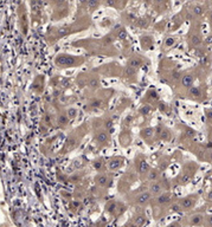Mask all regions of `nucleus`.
Segmentation results:
<instances>
[{
	"label": "nucleus",
	"mask_w": 212,
	"mask_h": 227,
	"mask_svg": "<svg viewBox=\"0 0 212 227\" xmlns=\"http://www.w3.org/2000/svg\"><path fill=\"white\" fill-rule=\"evenodd\" d=\"M77 114H78V111H77V109H75V108H69L68 111H66V116H68L69 120H74V118H76Z\"/></svg>",
	"instance_id": "nucleus-25"
},
{
	"label": "nucleus",
	"mask_w": 212,
	"mask_h": 227,
	"mask_svg": "<svg viewBox=\"0 0 212 227\" xmlns=\"http://www.w3.org/2000/svg\"><path fill=\"white\" fill-rule=\"evenodd\" d=\"M155 136L158 137L159 140H161V141H169L172 134H171L169 129H167L166 127L159 125L157 129H155Z\"/></svg>",
	"instance_id": "nucleus-7"
},
{
	"label": "nucleus",
	"mask_w": 212,
	"mask_h": 227,
	"mask_svg": "<svg viewBox=\"0 0 212 227\" xmlns=\"http://www.w3.org/2000/svg\"><path fill=\"white\" fill-rule=\"evenodd\" d=\"M152 198H153V195L149 191L142 192L135 196V203L139 206H146L152 201Z\"/></svg>",
	"instance_id": "nucleus-5"
},
{
	"label": "nucleus",
	"mask_w": 212,
	"mask_h": 227,
	"mask_svg": "<svg viewBox=\"0 0 212 227\" xmlns=\"http://www.w3.org/2000/svg\"><path fill=\"white\" fill-rule=\"evenodd\" d=\"M86 85H88V86L91 89V90H97V89L100 88V85H101V82H100L99 78L91 77L90 79L88 81V83H86Z\"/></svg>",
	"instance_id": "nucleus-20"
},
{
	"label": "nucleus",
	"mask_w": 212,
	"mask_h": 227,
	"mask_svg": "<svg viewBox=\"0 0 212 227\" xmlns=\"http://www.w3.org/2000/svg\"><path fill=\"white\" fill-rule=\"evenodd\" d=\"M133 221H134V225H136V226H143L147 222V216L144 214H136V215H134Z\"/></svg>",
	"instance_id": "nucleus-19"
},
{
	"label": "nucleus",
	"mask_w": 212,
	"mask_h": 227,
	"mask_svg": "<svg viewBox=\"0 0 212 227\" xmlns=\"http://www.w3.org/2000/svg\"><path fill=\"white\" fill-rule=\"evenodd\" d=\"M198 198L199 195L198 194H190L185 198H181L178 200V202L180 203L182 211H190L192 208H194V206L198 201Z\"/></svg>",
	"instance_id": "nucleus-2"
},
{
	"label": "nucleus",
	"mask_w": 212,
	"mask_h": 227,
	"mask_svg": "<svg viewBox=\"0 0 212 227\" xmlns=\"http://www.w3.org/2000/svg\"><path fill=\"white\" fill-rule=\"evenodd\" d=\"M113 127V122L111 121H107L105 122V128H107V129H109V128H111Z\"/></svg>",
	"instance_id": "nucleus-41"
},
{
	"label": "nucleus",
	"mask_w": 212,
	"mask_h": 227,
	"mask_svg": "<svg viewBox=\"0 0 212 227\" xmlns=\"http://www.w3.org/2000/svg\"><path fill=\"white\" fill-rule=\"evenodd\" d=\"M128 34H127V31L124 30L123 27L119 28L117 32H116V39H119V40H124V39H127Z\"/></svg>",
	"instance_id": "nucleus-24"
},
{
	"label": "nucleus",
	"mask_w": 212,
	"mask_h": 227,
	"mask_svg": "<svg viewBox=\"0 0 212 227\" xmlns=\"http://www.w3.org/2000/svg\"><path fill=\"white\" fill-rule=\"evenodd\" d=\"M90 106L91 108H95V109H97V108H101L102 106V101L99 100V98H95L90 102Z\"/></svg>",
	"instance_id": "nucleus-29"
},
{
	"label": "nucleus",
	"mask_w": 212,
	"mask_h": 227,
	"mask_svg": "<svg viewBox=\"0 0 212 227\" xmlns=\"http://www.w3.org/2000/svg\"><path fill=\"white\" fill-rule=\"evenodd\" d=\"M160 169L159 168H151L148 174H147V179L152 182V181H157L160 179Z\"/></svg>",
	"instance_id": "nucleus-16"
},
{
	"label": "nucleus",
	"mask_w": 212,
	"mask_h": 227,
	"mask_svg": "<svg viewBox=\"0 0 212 227\" xmlns=\"http://www.w3.org/2000/svg\"><path fill=\"white\" fill-rule=\"evenodd\" d=\"M194 172H196V170H193V172H191V170H184V172H182V173L178 176L177 183H178V185H186V183H188V182L191 181V179H192V176L194 175Z\"/></svg>",
	"instance_id": "nucleus-10"
},
{
	"label": "nucleus",
	"mask_w": 212,
	"mask_h": 227,
	"mask_svg": "<svg viewBox=\"0 0 212 227\" xmlns=\"http://www.w3.org/2000/svg\"><path fill=\"white\" fill-rule=\"evenodd\" d=\"M123 163H124L123 157H121V156L113 157V159L108 162V168H109V170H117V169L122 168Z\"/></svg>",
	"instance_id": "nucleus-9"
},
{
	"label": "nucleus",
	"mask_w": 212,
	"mask_h": 227,
	"mask_svg": "<svg viewBox=\"0 0 212 227\" xmlns=\"http://www.w3.org/2000/svg\"><path fill=\"white\" fill-rule=\"evenodd\" d=\"M207 200H210V201H212V189L207 193Z\"/></svg>",
	"instance_id": "nucleus-43"
},
{
	"label": "nucleus",
	"mask_w": 212,
	"mask_h": 227,
	"mask_svg": "<svg viewBox=\"0 0 212 227\" xmlns=\"http://www.w3.org/2000/svg\"><path fill=\"white\" fill-rule=\"evenodd\" d=\"M152 110H153V108H152L149 104H143V105L140 108L139 114H141V115H143V116H147V115H149V114L152 112Z\"/></svg>",
	"instance_id": "nucleus-23"
},
{
	"label": "nucleus",
	"mask_w": 212,
	"mask_h": 227,
	"mask_svg": "<svg viewBox=\"0 0 212 227\" xmlns=\"http://www.w3.org/2000/svg\"><path fill=\"white\" fill-rule=\"evenodd\" d=\"M92 166H94V168L97 170V172H102L104 169V161H103V159H96V160H94L92 161Z\"/></svg>",
	"instance_id": "nucleus-22"
},
{
	"label": "nucleus",
	"mask_w": 212,
	"mask_h": 227,
	"mask_svg": "<svg viewBox=\"0 0 212 227\" xmlns=\"http://www.w3.org/2000/svg\"><path fill=\"white\" fill-rule=\"evenodd\" d=\"M83 58H77L75 56H70V55H59L56 58V64L59 67H75L76 65H81L83 63Z\"/></svg>",
	"instance_id": "nucleus-1"
},
{
	"label": "nucleus",
	"mask_w": 212,
	"mask_h": 227,
	"mask_svg": "<svg viewBox=\"0 0 212 227\" xmlns=\"http://www.w3.org/2000/svg\"><path fill=\"white\" fill-rule=\"evenodd\" d=\"M187 135H190V136H196V131L192 130V129H187Z\"/></svg>",
	"instance_id": "nucleus-39"
},
{
	"label": "nucleus",
	"mask_w": 212,
	"mask_h": 227,
	"mask_svg": "<svg viewBox=\"0 0 212 227\" xmlns=\"http://www.w3.org/2000/svg\"><path fill=\"white\" fill-rule=\"evenodd\" d=\"M199 42H200V39H199L197 36L192 37V43H193V44H199Z\"/></svg>",
	"instance_id": "nucleus-38"
},
{
	"label": "nucleus",
	"mask_w": 212,
	"mask_h": 227,
	"mask_svg": "<svg viewBox=\"0 0 212 227\" xmlns=\"http://www.w3.org/2000/svg\"><path fill=\"white\" fill-rule=\"evenodd\" d=\"M148 98H152L153 100V102H155V101H158L159 100V95H158V92L155 91V90H149L148 91V96H147Z\"/></svg>",
	"instance_id": "nucleus-30"
},
{
	"label": "nucleus",
	"mask_w": 212,
	"mask_h": 227,
	"mask_svg": "<svg viewBox=\"0 0 212 227\" xmlns=\"http://www.w3.org/2000/svg\"><path fill=\"white\" fill-rule=\"evenodd\" d=\"M100 3H101V0H88V6H89V8H91L94 11L96 7H99Z\"/></svg>",
	"instance_id": "nucleus-28"
},
{
	"label": "nucleus",
	"mask_w": 212,
	"mask_h": 227,
	"mask_svg": "<svg viewBox=\"0 0 212 227\" xmlns=\"http://www.w3.org/2000/svg\"><path fill=\"white\" fill-rule=\"evenodd\" d=\"M117 207H119V203H117L116 201L111 200V201H108L107 203H105L104 211L107 212V213H109V214H114L115 212L117 211Z\"/></svg>",
	"instance_id": "nucleus-15"
},
{
	"label": "nucleus",
	"mask_w": 212,
	"mask_h": 227,
	"mask_svg": "<svg viewBox=\"0 0 212 227\" xmlns=\"http://www.w3.org/2000/svg\"><path fill=\"white\" fill-rule=\"evenodd\" d=\"M57 3H61L62 4V3H64V0H57Z\"/></svg>",
	"instance_id": "nucleus-45"
},
{
	"label": "nucleus",
	"mask_w": 212,
	"mask_h": 227,
	"mask_svg": "<svg viewBox=\"0 0 212 227\" xmlns=\"http://www.w3.org/2000/svg\"><path fill=\"white\" fill-rule=\"evenodd\" d=\"M204 222L207 225V226H212V214H209V215H205V219H204Z\"/></svg>",
	"instance_id": "nucleus-34"
},
{
	"label": "nucleus",
	"mask_w": 212,
	"mask_h": 227,
	"mask_svg": "<svg viewBox=\"0 0 212 227\" xmlns=\"http://www.w3.org/2000/svg\"><path fill=\"white\" fill-rule=\"evenodd\" d=\"M204 219H205V216L203 214L197 213V214L191 215L190 218H188V224L190 225H193V226H199L201 224H204Z\"/></svg>",
	"instance_id": "nucleus-14"
},
{
	"label": "nucleus",
	"mask_w": 212,
	"mask_h": 227,
	"mask_svg": "<svg viewBox=\"0 0 212 227\" xmlns=\"http://www.w3.org/2000/svg\"><path fill=\"white\" fill-rule=\"evenodd\" d=\"M172 202V194L169 192H162L155 196V203L158 206H166Z\"/></svg>",
	"instance_id": "nucleus-8"
},
{
	"label": "nucleus",
	"mask_w": 212,
	"mask_h": 227,
	"mask_svg": "<svg viewBox=\"0 0 212 227\" xmlns=\"http://www.w3.org/2000/svg\"><path fill=\"white\" fill-rule=\"evenodd\" d=\"M171 211L174 212V213H181V212H182V208H181L180 203L177 201V202H174V203L171 205Z\"/></svg>",
	"instance_id": "nucleus-26"
},
{
	"label": "nucleus",
	"mask_w": 212,
	"mask_h": 227,
	"mask_svg": "<svg viewBox=\"0 0 212 227\" xmlns=\"http://www.w3.org/2000/svg\"><path fill=\"white\" fill-rule=\"evenodd\" d=\"M115 1H117V0H115Z\"/></svg>",
	"instance_id": "nucleus-46"
},
{
	"label": "nucleus",
	"mask_w": 212,
	"mask_h": 227,
	"mask_svg": "<svg viewBox=\"0 0 212 227\" xmlns=\"http://www.w3.org/2000/svg\"><path fill=\"white\" fill-rule=\"evenodd\" d=\"M144 38H146V42H144L143 39H141V42H142V46H143L144 50H148V48H151V47H152V39H151L149 37H144Z\"/></svg>",
	"instance_id": "nucleus-27"
},
{
	"label": "nucleus",
	"mask_w": 212,
	"mask_h": 227,
	"mask_svg": "<svg viewBox=\"0 0 212 227\" xmlns=\"http://www.w3.org/2000/svg\"><path fill=\"white\" fill-rule=\"evenodd\" d=\"M141 65H142V59L140 57L135 56V57H132L128 61V65L127 66L133 67V69H135V70H136V69H139Z\"/></svg>",
	"instance_id": "nucleus-18"
},
{
	"label": "nucleus",
	"mask_w": 212,
	"mask_h": 227,
	"mask_svg": "<svg viewBox=\"0 0 212 227\" xmlns=\"http://www.w3.org/2000/svg\"><path fill=\"white\" fill-rule=\"evenodd\" d=\"M174 43H176V39H174V38H167L166 42H165V45H166L167 47H171Z\"/></svg>",
	"instance_id": "nucleus-35"
},
{
	"label": "nucleus",
	"mask_w": 212,
	"mask_h": 227,
	"mask_svg": "<svg viewBox=\"0 0 212 227\" xmlns=\"http://www.w3.org/2000/svg\"><path fill=\"white\" fill-rule=\"evenodd\" d=\"M140 137L147 143H152L154 141V137H155V129L152 127L148 128H143L140 130Z\"/></svg>",
	"instance_id": "nucleus-4"
},
{
	"label": "nucleus",
	"mask_w": 212,
	"mask_h": 227,
	"mask_svg": "<svg viewBox=\"0 0 212 227\" xmlns=\"http://www.w3.org/2000/svg\"><path fill=\"white\" fill-rule=\"evenodd\" d=\"M194 81H196V77L194 76H192V75H184V76H181L180 83H181V85L184 86V88H187L188 89L191 86H193Z\"/></svg>",
	"instance_id": "nucleus-13"
},
{
	"label": "nucleus",
	"mask_w": 212,
	"mask_h": 227,
	"mask_svg": "<svg viewBox=\"0 0 212 227\" xmlns=\"http://www.w3.org/2000/svg\"><path fill=\"white\" fill-rule=\"evenodd\" d=\"M95 183H96V186L104 188V187H109L110 186L111 180L105 173H100V174H97L95 176Z\"/></svg>",
	"instance_id": "nucleus-6"
},
{
	"label": "nucleus",
	"mask_w": 212,
	"mask_h": 227,
	"mask_svg": "<svg viewBox=\"0 0 212 227\" xmlns=\"http://www.w3.org/2000/svg\"><path fill=\"white\" fill-rule=\"evenodd\" d=\"M130 142H132L130 134H129V133H126V131H123V133L120 135V143H121V145L126 148V147H128V145L130 144Z\"/></svg>",
	"instance_id": "nucleus-17"
},
{
	"label": "nucleus",
	"mask_w": 212,
	"mask_h": 227,
	"mask_svg": "<svg viewBox=\"0 0 212 227\" xmlns=\"http://www.w3.org/2000/svg\"><path fill=\"white\" fill-rule=\"evenodd\" d=\"M78 1H80L81 4H85V3H88V0H78Z\"/></svg>",
	"instance_id": "nucleus-44"
},
{
	"label": "nucleus",
	"mask_w": 212,
	"mask_h": 227,
	"mask_svg": "<svg viewBox=\"0 0 212 227\" xmlns=\"http://www.w3.org/2000/svg\"><path fill=\"white\" fill-rule=\"evenodd\" d=\"M148 20L147 19H144V18H142V19H139L138 20V23H136V25L139 26V27H141V28H146L147 26H148Z\"/></svg>",
	"instance_id": "nucleus-31"
},
{
	"label": "nucleus",
	"mask_w": 212,
	"mask_h": 227,
	"mask_svg": "<svg viewBox=\"0 0 212 227\" xmlns=\"http://www.w3.org/2000/svg\"><path fill=\"white\" fill-rule=\"evenodd\" d=\"M188 95H190V97H192V98H198V97H200V96H201V90H200V88H197V86H191V88H188Z\"/></svg>",
	"instance_id": "nucleus-21"
},
{
	"label": "nucleus",
	"mask_w": 212,
	"mask_h": 227,
	"mask_svg": "<svg viewBox=\"0 0 212 227\" xmlns=\"http://www.w3.org/2000/svg\"><path fill=\"white\" fill-rule=\"evenodd\" d=\"M173 78H176V79H181V77H180V73H179V72H176V73H173Z\"/></svg>",
	"instance_id": "nucleus-42"
},
{
	"label": "nucleus",
	"mask_w": 212,
	"mask_h": 227,
	"mask_svg": "<svg viewBox=\"0 0 212 227\" xmlns=\"http://www.w3.org/2000/svg\"><path fill=\"white\" fill-rule=\"evenodd\" d=\"M206 117H207L209 122H212V110L206 109Z\"/></svg>",
	"instance_id": "nucleus-36"
},
{
	"label": "nucleus",
	"mask_w": 212,
	"mask_h": 227,
	"mask_svg": "<svg viewBox=\"0 0 212 227\" xmlns=\"http://www.w3.org/2000/svg\"><path fill=\"white\" fill-rule=\"evenodd\" d=\"M160 182H161V185H162V187H163V189H165V191L169 189L171 185H169V182H168V180L166 179V177H162V179L160 180Z\"/></svg>",
	"instance_id": "nucleus-32"
},
{
	"label": "nucleus",
	"mask_w": 212,
	"mask_h": 227,
	"mask_svg": "<svg viewBox=\"0 0 212 227\" xmlns=\"http://www.w3.org/2000/svg\"><path fill=\"white\" fill-rule=\"evenodd\" d=\"M193 13L197 14V15L203 14V7H201V6H194L193 7Z\"/></svg>",
	"instance_id": "nucleus-33"
},
{
	"label": "nucleus",
	"mask_w": 212,
	"mask_h": 227,
	"mask_svg": "<svg viewBox=\"0 0 212 227\" xmlns=\"http://www.w3.org/2000/svg\"><path fill=\"white\" fill-rule=\"evenodd\" d=\"M148 191L152 193L153 196H157V195L161 194L165 189H163V187H162L160 181H152L151 185H149V189Z\"/></svg>",
	"instance_id": "nucleus-11"
},
{
	"label": "nucleus",
	"mask_w": 212,
	"mask_h": 227,
	"mask_svg": "<svg viewBox=\"0 0 212 227\" xmlns=\"http://www.w3.org/2000/svg\"><path fill=\"white\" fill-rule=\"evenodd\" d=\"M207 140H209L210 142H212V129H210V130H209V134H207Z\"/></svg>",
	"instance_id": "nucleus-40"
},
{
	"label": "nucleus",
	"mask_w": 212,
	"mask_h": 227,
	"mask_svg": "<svg viewBox=\"0 0 212 227\" xmlns=\"http://www.w3.org/2000/svg\"><path fill=\"white\" fill-rule=\"evenodd\" d=\"M149 169H151V167H149V164L146 162V160H144V159H141V160L138 161V172H139L140 175L147 176Z\"/></svg>",
	"instance_id": "nucleus-12"
},
{
	"label": "nucleus",
	"mask_w": 212,
	"mask_h": 227,
	"mask_svg": "<svg viewBox=\"0 0 212 227\" xmlns=\"http://www.w3.org/2000/svg\"><path fill=\"white\" fill-rule=\"evenodd\" d=\"M206 160H207V162L212 163V150H209L207 156H206Z\"/></svg>",
	"instance_id": "nucleus-37"
},
{
	"label": "nucleus",
	"mask_w": 212,
	"mask_h": 227,
	"mask_svg": "<svg viewBox=\"0 0 212 227\" xmlns=\"http://www.w3.org/2000/svg\"><path fill=\"white\" fill-rule=\"evenodd\" d=\"M94 141L100 148L105 147L110 142V134L107 130H99V131H96V134L94 136Z\"/></svg>",
	"instance_id": "nucleus-3"
}]
</instances>
